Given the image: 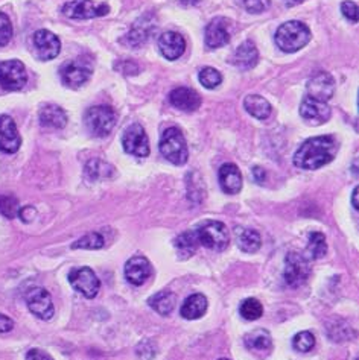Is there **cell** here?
I'll return each mask as SVG.
<instances>
[{
    "mask_svg": "<svg viewBox=\"0 0 359 360\" xmlns=\"http://www.w3.org/2000/svg\"><path fill=\"white\" fill-rule=\"evenodd\" d=\"M337 152L338 142L334 135L312 137L299 147L294 155V164L299 169L317 171L334 161Z\"/></svg>",
    "mask_w": 359,
    "mask_h": 360,
    "instance_id": "1",
    "label": "cell"
},
{
    "mask_svg": "<svg viewBox=\"0 0 359 360\" xmlns=\"http://www.w3.org/2000/svg\"><path fill=\"white\" fill-rule=\"evenodd\" d=\"M275 44L282 52L294 53L311 41V31L309 27L297 20H291L279 26L278 32H275Z\"/></svg>",
    "mask_w": 359,
    "mask_h": 360,
    "instance_id": "2",
    "label": "cell"
},
{
    "mask_svg": "<svg viewBox=\"0 0 359 360\" xmlns=\"http://www.w3.org/2000/svg\"><path fill=\"white\" fill-rule=\"evenodd\" d=\"M159 149L164 159L171 161L172 164L183 166L189 159V149H188L186 138H184L181 129H178L176 126L164 129V133L162 134L160 143H159Z\"/></svg>",
    "mask_w": 359,
    "mask_h": 360,
    "instance_id": "3",
    "label": "cell"
},
{
    "mask_svg": "<svg viewBox=\"0 0 359 360\" xmlns=\"http://www.w3.org/2000/svg\"><path fill=\"white\" fill-rule=\"evenodd\" d=\"M84 124L91 135L107 137L116 125V113L108 105L91 107L84 114Z\"/></svg>",
    "mask_w": 359,
    "mask_h": 360,
    "instance_id": "4",
    "label": "cell"
},
{
    "mask_svg": "<svg viewBox=\"0 0 359 360\" xmlns=\"http://www.w3.org/2000/svg\"><path fill=\"white\" fill-rule=\"evenodd\" d=\"M195 237L200 245L214 249V251H224L230 242L227 227L223 222H218V220L202 224L195 229Z\"/></svg>",
    "mask_w": 359,
    "mask_h": 360,
    "instance_id": "5",
    "label": "cell"
},
{
    "mask_svg": "<svg viewBox=\"0 0 359 360\" xmlns=\"http://www.w3.org/2000/svg\"><path fill=\"white\" fill-rule=\"evenodd\" d=\"M285 281L291 288H299L311 275V265L305 254L289 253L285 258Z\"/></svg>",
    "mask_w": 359,
    "mask_h": 360,
    "instance_id": "6",
    "label": "cell"
},
{
    "mask_svg": "<svg viewBox=\"0 0 359 360\" xmlns=\"http://www.w3.org/2000/svg\"><path fill=\"white\" fill-rule=\"evenodd\" d=\"M27 82L25 64L18 60L0 62V87L8 91L22 90Z\"/></svg>",
    "mask_w": 359,
    "mask_h": 360,
    "instance_id": "7",
    "label": "cell"
},
{
    "mask_svg": "<svg viewBox=\"0 0 359 360\" xmlns=\"http://www.w3.org/2000/svg\"><path fill=\"white\" fill-rule=\"evenodd\" d=\"M122 146L126 154L137 159H145L150 155V140L142 125L134 124L125 129L122 135Z\"/></svg>",
    "mask_w": 359,
    "mask_h": 360,
    "instance_id": "8",
    "label": "cell"
},
{
    "mask_svg": "<svg viewBox=\"0 0 359 360\" xmlns=\"http://www.w3.org/2000/svg\"><path fill=\"white\" fill-rule=\"evenodd\" d=\"M110 6L105 4H95L91 0H70L63 6V14L77 20H87V18L107 15Z\"/></svg>",
    "mask_w": 359,
    "mask_h": 360,
    "instance_id": "9",
    "label": "cell"
},
{
    "mask_svg": "<svg viewBox=\"0 0 359 360\" xmlns=\"http://www.w3.org/2000/svg\"><path fill=\"white\" fill-rule=\"evenodd\" d=\"M69 283L72 284L73 289L81 295H84L86 298H95L100 289V281L96 274L86 266L73 269L69 274Z\"/></svg>",
    "mask_w": 359,
    "mask_h": 360,
    "instance_id": "10",
    "label": "cell"
},
{
    "mask_svg": "<svg viewBox=\"0 0 359 360\" xmlns=\"http://www.w3.org/2000/svg\"><path fill=\"white\" fill-rule=\"evenodd\" d=\"M25 300L30 309L37 318L48 321L53 316V302L51 293L43 288H32L26 292Z\"/></svg>",
    "mask_w": 359,
    "mask_h": 360,
    "instance_id": "11",
    "label": "cell"
},
{
    "mask_svg": "<svg viewBox=\"0 0 359 360\" xmlns=\"http://www.w3.org/2000/svg\"><path fill=\"white\" fill-rule=\"evenodd\" d=\"M61 79L64 84L70 88H79L81 86H84L86 82L91 76V67L89 66V62L86 60H73L70 62H66L61 67Z\"/></svg>",
    "mask_w": 359,
    "mask_h": 360,
    "instance_id": "12",
    "label": "cell"
},
{
    "mask_svg": "<svg viewBox=\"0 0 359 360\" xmlns=\"http://www.w3.org/2000/svg\"><path fill=\"white\" fill-rule=\"evenodd\" d=\"M232 39V23L224 17H216L211 20L204 34L206 46L210 49H218L226 46Z\"/></svg>",
    "mask_w": 359,
    "mask_h": 360,
    "instance_id": "13",
    "label": "cell"
},
{
    "mask_svg": "<svg viewBox=\"0 0 359 360\" xmlns=\"http://www.w3.org/2000/svg\"><path fill=\"white\" fill-rule=\"evenodd\" d=\"M32 41H34L37 57L43 61H51L60 55V51H61L60 39L48 29L37 31L34 34Z\"/></svg>",
    "mask_w": 359,
    "mask_h": 360,
    "instance_id": "14",
    "label": "cell"
},
{
    "mask_svg": "<svg viewBox=\"0 0 359 360\" xmlns=\"http://www.w3.org/2000/svg\"><path fill=\"white\" fill-rule=\"evenodd\" d=\"M308 96L312 99L327 102L335 93V79L327 72H317L314 76L308 81Z\"/></svg>",
    "mask_w": 359,
    "mask_h": 360,
    "instance_id": "15",
    "label": "cell"
},
{
    "mask_svg": "<svg viewBox=\"0 0 359 360\" xmlns=\"http://www.w3.org/2000/svg\"><path fill=\"white\" fill-rule=\"evenodd\" d=\"M22 145V137L18 134L17 125L6 114L0 116V151L6 154H14Z\"/></svg>",
    "mask_w": 359,
    "mask_h": 360,
    "instance_id": "16",
    "label": "cell"
},
{
    "mask_svg": "<svg viewBox=\"0 0 359 360\" xmlns=\"http://www.w3.org/2000/svg\"><path fill=\"white\" fill-rule=\"evenodd\" d=\"M155 26H157V23H155L154 14L148 13V14L142 15L139 20H137L131 26L130 32L126 34V36H125L126 44H130L131 48H134V49L139 48V46H142V44H145L146 40L150 39L151 32H154Z\"/></svg>",
    "mask_w": 359,
    "mask_h": 360,
    "instance_id": "17",
    "label": "cell"
},
{
    "mask_svg": "<svg viewBox=\"0 0 359 360\" xmlns=\"http://www.w3.org/2000/svg\"><path fill=\"white\" fill-rule=\"evenodd\" d=\"M300 116L312 125H321L329 120L330 108L326 102L306 96L300 104Z\"/></svg>",
    "mask_w": 359,
    "mask_h": 360,
    "instance_id": "18",
    "label": "cell"
},
{
    "mask_svg": "<svg viewBox=\"0 0 359 360\" xmlns=\"http://www.w3.org/2000/svg\"><path fill=\"white\" fill-rule=\"evenodd\" d=\"M152 267L151 263L143 255H136L128 260L125 265V276L126 280L134 286H142L151 276Z\"/></svg>",
    "mask_w": 359,
    "mask_h": 360,
    "instance_id": "19",
    "label": "cell"
},
{
    "mask_svg": "<svg viewBox=\"0 0 359 360\" xmlns=\"http://www.w3.org/2000/svg\"><path fill=\"white\" fill-rule=\"evenodd\" d=\"M169 102L172 107L181 109V112L192 113V112H197L200 108L201 96L195 90L188 88V87H178L169 93Z\"/></svg>",
    "mask_w": 359,
    "mask_h": 360,
    "instance_id": "20",
    "label": "cell"
},
{
    "mask_svg": "<svg viewBox=\"0 0 359 360\" xmlns=\"http://www.w3.org/2000/svg\"><path fill=\"white\" fill-rule=\"evenodd\" d=\"M159 49L164 58L176 61L186 51V40L178 32H164L159 39Z\"/></svg>",
    "mask_w": 359,
    "mask_h": 360,
    "instance_id": "21",
    "label": "cell"
},
{
    "mask_svg": "<svg viewBox=\"0 0 359 360\" xmlns=\"http://www.w3.org/2000/svg\"><path fill=\"white\" fill-rule=\"evenodd\" d=\"M219 186L227 195H236L242 189V173L237 169V166L228 163L221 166L219 173Z\"/></svg>",
    "mask_w": 359,
    "mask_h": 360,
    "instance_id": "22",
    "label": "cell"
},
{
    "mask_svg": "<svg viewBox=\"0 0 359 360\" xmlns=\"http://www.w3.org/2000/svg\"><path fill=\"white\" fill-rule=\"evenodd\" d=\"M257 60H259V52H257L256 44L247 40L233 52L232 64L241 70H250L256 66Z\"/></svg>",
    "mask_w": 359,
    "mask_h": 360,
    "instance_id": "23",
    "label": "cell"
},
{
    "mask_svg": "<svg viewBox=\"0 0 359 360\" xmlns=\"http://www.w3.org/2000/svg\"><path fill=\"white\" fill-rule=\"evenodd\" d=\"M245 347L253 352L254 354L266 356L273 349V339L266 330H254L250 335H247L244 339Z\"/></svg>",
    "mask_w": 359,
    "mask_h": 360,
    "instance_id": "24",
    "label": "cell"
},
{
    "mask_svg": "<svg viewBox=\"0 0 359 360\" xmlns=\"http://www.w3.org/2000/svg\"><path fill=\"white\" fill-rule=\"evenodd\" d=\"M40 124L44 128H52V129H63L67 125V114L64 109L58 105H44L40 109Z\"/></svg>",
    "mask_w": 359,
    "mask_h": 360,
    "instance_id": "25",
    "label": "cell"
},
{
    "mask_svg": "<svg viewBox=\"0 0 359 360\" xmlns=\"http://www.w3.org/2000/svg\"><path fill=\"white\" fill-rule=\"evenodd\" d=\"M206 312H207V298L204 295L195 293L183 302V306L180 309V315L184 319L193 321V319L201 318Z\"/></svg>",
    "mask_w": 359,
    "mask_h": 360,
    "instance_id": "26",
    "label": "cell"
},
{
    "mask_svg": "<svg viewBox=\"0 0 359 360\" xmlns=\"http://www.w3.org/2000/svg\"><path fill=\"white\" fill-rule=\"evenodd\" d=\"M244 107H245L248 113H250L253 117L259 119V120L268 119L271 116V112H273L271 104L265 98H262L259 95L247 96L245 100H244Z\"/></svg>",
    "mask_w": 359,
    "mask_h": 360,
    "instance_id": "27",
    "label": "cell"
},
{
    "mask_svg": "<svg viewBox=\"0 0 359 360\" xmlns=\"http://www.w3.org/2000/svg\"><path fill=\"white\" fill-rule=\"evenodd\" d=\"M176 304L177 295L169 291H162L159 293H155L152 298H150V306L163 316L169 315V313L176 309Z\"/></svg>",
    "mask_w": 359,
    "mask_h": 360,
    "instance_id": "28",
    "label": "cell"
},
{
    "mask_svg": "<svg viewBox=\"0 0 359 360\" xmlns=\"http://www.w3.org/2000/svg\"><path fill=\"white\" fill-rule=\"evenodd\" d=\"M236 234H237V245L244 253L252 254V253L259 251V248L262 246V239L256 229L239 228L236 229Z\"/></svg>",
    "mask_w": 359,
    "mask_h": 360,
    "instance_id": "29",
    "label": "cell"
},
{
    "mask_svg": "<svg viewBox=\"0 0 359 360\" xmlns=\"http://www.w3.org/2000/svg\"><path fill=\"white\" fill-rule=\"evenodd\" d=\"M115 175V168L103 160H91L86 166V178L89 181H100L112 178Z\"/></svg>",
    "mask_w": 359,
    "mask_h": 360,
    "instance_id": "30",
    "label": "cell"
},
{
    "mask_svg": "<svg viewBox=\"0 0 359 360\" xmlns=\"http://www.w3.org/2000/svg\"><path fill=\"white\" fill-rule=\"evenodd\" d=\"M326 253H327V244H326L325 234L317 233V232L311 233L305 257L308 260H317V258H321Z\"/></svg>",
    "mask_w": 359,
    "mask_h": 360,
    "instance_id": "31",
    "label": "cell"
},
{
    "mask_svg": "<svg viewBox=\"0 0 359 360\" xmlns=\"http://www.w3.org/2000/svg\"><path fill=\"white\" fill-rule=\"evenodd\" d=\"M174 245H176L178 254L181 255V258H188V257H192L193 254H195L197 248L200 246L198 240L195 237V232H186L180 234L176 242H174Z\"/></svg>",
    "mask_w": 359,
    "mask_h": 360,
    "instance_id": "32",
    "label": "cell"
},
{
    "mask_svg": "<svg viewBox=\"0 0 359 360\" xmlns=\"http://www.w3.org/2000/svg\"><path fill=\"white\" fill-rule=\"evenodd\" d=\"M239 313H241V316L247 321H256L263 315V306L259 300L248 298L242 301L241 307H239Z\"/></svg>",
    "mask_w": 359,
    "mask_h": 360,
    "instance_id": "33",
    "label": "cell"
},
{
    "mask_svg": "<svg viewBox=\"0 0 359 360\" xmlns=\"http://www.w3.org/2000/svg\"><path fill=\"white\" fill-rule=\"evenodd\" d=\"M104 245H105L104 236L98 232H93L78 239L77 242L72 245V248L73 249H100L104 248Z\"/></svg>",
    "mask_w": 359,
    "mask_h": 360,
    "instance_id": "34",
    "label": "cell"
},
{
    "mask_svg": "<svg viewBox=\"0 0 359 360\" xmlns=\"http://www.w3.org/2000/svg\"><path fill=\"white\" fill-rule=\"evenodd\" d=\"M292 347L299 353H309L315 347V338L309 331H301L292 339Z\"/></svg>",
    "mask_w": 359,
    "mask_h": 360,
    "instance_id": "35",
    "label": "cell"
},
{
    "mask_svg": "<svg viewBox=\"0 0 359 360\" xmlns=\"http://www.w3.org/2000/svg\"><path fill=\"white\" fill-rule=\"evenodd\" d=\"M200 82L201 86L207 88V90H214L216 88L221 82H223V76H221V73L214 69V67H204L200 72Z\"/></svg>",
    "mask_w": 359,
    "mask_h": 360,
    "instance_id": "36",
    "label": "cell"
},
{
    "mask_svg": "<svg viewBox=\"0 0 359 360\" xmlns=\"http://www.w3.org/2000/svg\"><path fill=\"white\" fill-rule=\"evenodd\" d=\"M18 201L14 196H0V213L8 219H14L18 216Z\"/></svg>",
    "mask_w": 359,
    "mask_h": 360,
    "instance_id": "37",
    "label": "cell"
},
{
    "mask_svg": "<svg viewBox=\"0 0 359 360\" xmlns=\"http://www.w3.org/2000/svg\"><path fill=\"white\" fill-rule=\"evenodd\" d=\"M13 39V25L5 13H0V48H4Z\"/></svg>",
    "mask_w": 359,
    "mask_h": 360,
    "instance_id": "38",
    "label": "cell"
},
{
    "mask_svg": "<svg viewBox=\"0 0 359 360\" xmlns=\"http://www.w3.org/2000/svg\"><path fill=\"white\" fill-rule=\"evenodd\" d=\"M242 4L248 13L259 14V13H263L268 9L270 0H242Z\"/></svg>",
    "mask_w": 359,
    "mask_h": 360,
    "instance_id": "39",
    "label": "cell"
},
{
    "mask_svg": "<svg viewBox=\"0 0 359 360\" xmlns=\"http://www.w3.org/2000/svg\"><path fill=\"white\" fill-rule=\"evenodd\" d=\"M341 13L352 23L358 22V5L352 2V0H347V2L341 4Z\"/></svg>",
    "mask_w": 359,
    "mask_h": 360,
    "instance_id": "40",
    "label": "cell"
},
{
    "mask_svg": "<svg viewBox=\"0 0 359 360\" xmlns=\"http://www.w3.org/2000/svg\"><path fill=\"white\" fill-rule=\"evenodd\" d=\"M26 360H53L48 353L41 352V349H30L26 354Z\"/></svg>",
    "mask_w": 359,
    "mask_h": 360,
    "instance_id": "41",
    "label": "cell"
},
{
    "mask_svg": "<svg viewBox=\"0 0 359 360\" xmlns=\"http://www.w3.org/2000/svg\"><path fill=\"white\" fill-rule=\"evenodd\" d=\"M14 328V321L4 315V313H0V333H8V331H11Z\"/></svg>",
    "mask_w": 359,
    "mask_h": 360,
    "instance_id": "42",
    "label": "cell"
},
{
    "mask_svg": "<svg viewBox=\"0 0 359 360\" xmlns=\"http://www.w3.org/2000/svg\"><path fill=\"white\" fill-rule=\"evenodd\" d=\"M18 216L22 218L23 222H31L35 216V208L34 207H23L18 210Z\"/></svg>",
    "mask_w": 359,
    "mask_h": 360,
    "instance_id": "43",
    "label": "cell"
},
{
    "mask_svg": "<svg viewBox=\"0 0 359 360\" xmlns=\"http://www.w3.org/2000/svg\"><path fill=\"white\" fill-rule=\"evenodd\" d=\"M145 353H148V357H150V360H151V359L155 356V348H154V344H152V342L150 344V348H148V349L145 348V345H143V344H141L139 347H137V356H139V357L142 359Z\"/></svg>",
    "mask_w": 359,
    "mask_h": 360,
    "instance_id": "44",
    "label": "cell"
},
{
    "mask_svg": "<svg viewBox=\"0 0 359 360\" xmlns=\"http://www.w3.org/2000/svg\"><path fill=\"white\" fill-rule=\"evenodd\" d=\"M253 177L257 182H262L265 180V171L262 168H259V166H256V168L253 169Z\"/></svg>",
    "mask_w": 359,
    "mask_h": 360,
    "instance_id": "45",
    "label": "cell"
},
{
    "mask_svg": "<svg viewBox=\"0 0 359 360\" xmlns=\"http://www.w3.org/2000/svg\"><path fill=\"white\" fill-rule=\"evenodd\" d=\"M358 192H359V189L355 187V189H353V193H352V206H353L355 210L359 208V204H358Z\"/></svg>",
    "mask_w": 359,
    "mask_h": 360,
    "instance_id": "46",
    "label": "cell"
},
{
    "mask_svg": "<svg viewBox=\"0 0 359 360\" xmlns=\"http://www.w3.org/2000/svg\"><path fill=\"white\" fill-rule=\"evenodd\" d=\"M200 2V0H181V4L183 5H195V4H198Z\"/></svg>",
    "mask_w": 359,
    "mask_h": 360,
    "instance_id": "47",
    "label": "cell"
},
{
    "mask_svg": "<svg viewBox=\"0 0 359 360\" xmlns=\"http://www.w3.org/2000/svg\"><path fill=\"white\" fill-rule=\"evenodd\" d=\"M301 2V0H285V4L289 5V6H294V5H299Z\"/></svg>",
    "mask_w": 359,
    "mask_h": 360,
    "instance_id": "48",
    "label": "cell"
},
{
    "mask_svg": "<svg viewBox=\"0 0 359 360\" xmlns=\"http://www.w3.org/2000/svg\"><path fill=\"white\" fill-rule=\"evenodd\" d=\"M219 360H228V359H219Z\"/></svg>",
    "mask_w": 359,
    "mask_h": 360,
    "instance_id": "49",
    "label": "cell"
}]
</instances>
